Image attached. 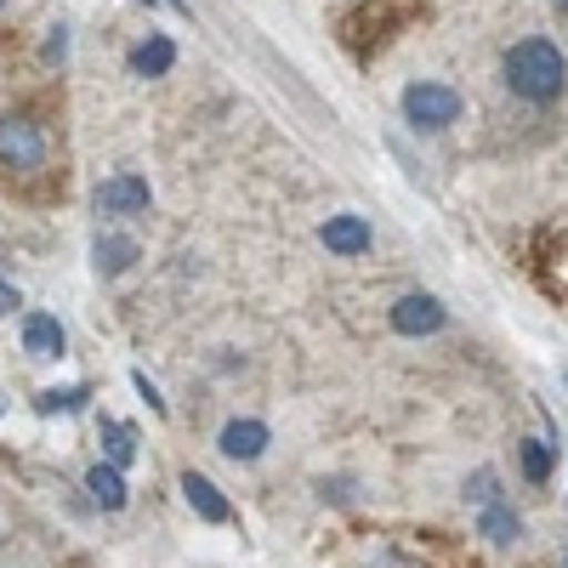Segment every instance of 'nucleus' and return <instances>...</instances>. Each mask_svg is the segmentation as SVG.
<instances>
[{
	"mask_svg": "<svg viewBox=\"0 0 568 568\" xmlns=\"http://www.w3.org/2000/svg\"><path fill=\"white\" fill-rule=\"evenodd\" d=\"M0 182L18 194H52V131L40 114H0Z\"/></svg>",
	"mask_w": 568,
	"mask_h": 568,
	"instance_id": "f257e3e1",
	"label": "nucleus"
},
{
	"mask_svg": "<svg viewBox=\"0 0 568 568\" xmlns=\"http://www.w3.org/2000/svg\"><path fill=\"white\" fill-rule=\"evenodd\" d=\"M500 74H506V91H511V98H524V103L546 109V103L562 98V85H568V58H562V45H557V40L529 34V40L506 45Z\"/></svg>",
	"mask_w": 568,
	"mask_h": 568,
	"instance_id": "f03ea898",
	"label": "nucleus"
},
{
	"mask_svg": "<svg viewBox=\"0 0 568 568\" xmlns=\"http://www.w3.org/2000/svg\"><path fill=\"white\" fill-rule=\"evenodd\" d=\"M336 7V23H342V40L353 58H369L393 40V29L409 18V0H324Z\"/></svg>",
	"mask_w": 568,
	"mask_h": 568,
	"instance_id": "7ed1b4c3",
	"label": "nucleus"
},
{
	"mask_svg": "<svg viewBox=\"0 0 568 568\" xmlns=\"http://www.w3.org/2000/svg\"><path fill=\"white\" fill-rule=\"evenodd\" d=\"M460 91L455 85H444V80H415L409 91H404V120L415 125V131H444V125H455L460 120Z\"/></svg>",
	"mask_w": 568,
	"mask_h": 568,
	"instance_id": "20e7f679",
	"label": "nucleus"
},
{
	"mask_svg": "<svg viewBox=\"0 0 568 568\" xmlns=\"http://www.w3.org/2000/svg\"><path fill=\"white\" fill-rule=\"evenodd\" d=\"M91 205H98V216H142L154 205V187H149V176H136V171H114L98 194H91Z\"/></svg>",
	"mask_w": 568,
	"mask_h": 568,
	"instance_id": "39448f33",
	"label": "nucleus"
},
{
	"mask_svg": "<svg viewBox=\"0 0 568 568\" xmlns=\"http://www.w3.org/2000/svg\"><path fill=\"white\" fill-rule=\"evenodd\" d=\"M318 240H324V251H329V256H364V251L375 245V233H369V222H364V216L342 211V216H329V222L318 227Z\"/></svg>",
	"mask_w": 568,
	"mask_h": 568,
	"instance_id": "423d86ee",
	"label": "nucleus"
},
{
	"mask_svg": "<svg viewBox=\"0 0 568 568\" xmlns=\"http://www.w3.org/2000/svg\"><path fill=\"white\" fill-rule=\"evenodd\" d=\"M444 302L438 296H404L393 302V329L398 336H433V329H444Z\"/></svg>",
	"mask_w": 568,
	"mask_h": 568,
	"instance_id": "0eeeda50",
	"label": "nucleus"
},
{
	"mask_svg": "<svg viewBox=\"0 0 568 568\" xmlns=\"http://www.w3.org/2000/svg\"><path fill=\"white\" fill-rule=\"evenodd\" d=\"M535 267H540V284H546V291L568 302V233H540Z\"/></svg>",
	"mask_w": 568,
	"mask_h": 568,
	"instance_id": "6e6552de",
	"label": "nucleus"
},
{
	"mask_svg": "<svg viewBox=\"0 0 568 568\" xmlns=\"http://www.w3.org/2000/svg\"><path fill=\"white\" fill-rule=\"evenodd\" d=\"M63 347H69V336H63L58 313H29L23 318V353L29 358H63Z\"/></svg>",
	"mask_w": 568,
	"mask_h": 568,
	"instance_id": "1a4fd4ad",
	"label": "nucleus"
},
{
	"mask_svg": "<svg viewBox=\"0 0 568 568\" xmlns=\"http://www.w3.org/2000/svg\"><path fill=\"white\" fill-rule=\"evenodd\" d=\"M136 256H142V245L131 240V233H98V245H91V262H98V273H103V278L131 273V267H136Z\"/></svg>",
	"mask_w": 568,
	"mask_h": 568,
	"instance_id": "9d476101",
	"label": "nucleus"
},
{
	"mask_svg": "<svg viewBox=\"0 0 568 568\" xmlns=\"http://www.w3.org/2000/svg\"><path fill=\"white\" fill-rule=\"evenodd\" d=\"M216 449H222L227 460H256V455L267 449V426H262V420H227L222 438H216Z\"/></svg>",
	"mask_w": 568,
	"mask_h": 568,
	"instance_id": "9b49d317",
	"label": "nucleus"
},
{
	"mask_svg": "<svg viewBox=\"0 0 568 568\" xmlns=\"http://www.w3.org/2000/svg\"><path fill=\"white\" fill-rule=\"evenodd\" d=\"M182 495H187V506H194L205 524H227L233 517V506L222 500V489L205 478V471H182Z\"/></svg>",
	"mask_w": 568,
	"mask_h": 568,
	"instance_id": "f8f14e48",
	"label": "nucleus"
},
{
	"mask_svg": "<svg viewBox=\"0 0 568 568\" xmlns=\"http://www.w3.org/2000/svg\"><path fill=\"white\" fill-rule=\"evenodd\" d=\"M176 69V45L165 40V34H149L131 52V74H142V80H160V74H171Z\"/></svg>",
	"mask_w": 568,
	"mask_h": 568,
	"instance_id": "ddd939ff",
	"label": "nucleus"
},
{
	"mask_svg": "<svg viewBox=\"0 0 568 568\" xmlns=\"http://www.w3.org/2000/svg\"><path fill=\"white\" fill-rule=\"evenodd\" d=\"M85 489H91V500H98L103 511H120V506H125V478H120L114 460L91 466V471H85Z\"/></svg>",
	"mask_w": 568,
	"mask_h": 568,
	"instance_id": "4468645a",
	"label": "nucleus"
},
{
	"mask_svg": "<svg viewBox=\"0 0 568 568\" xmlns=\"http://www.w3.org/2000/svg\"><path fill=\"white\" fill-rule=\"evenodd\" d=\"M98 438H103V455H109L114 466H131V460H136V433H131L125 420L103 415V426H98Z\"/></svg>",
	"mask_w": 568,
	"mask_h": 568,
	"instance_id": "2eb2a0df",
	"label": "nucleus"
},
{
	"mask_svg": "<svg viewBox=\"0 0 568 568\" xmlns=\"http://www.w3.org/2000/svg\"><path fill=\"white\" fill-rule=\"evenodd\" d=\"M478 535H489L495 546H511L517 535H524V517H517L511 506H500V500H489V506H484V524H478Z\"/></svg>",
	"mask_w": 568,
	"mask_h": 568,
	"instance_id": "dca6fc26",
	"label": "nucleus"
},
{
	"mask_svg": "<svg viewBox=\"0 0 568 568\" xmlns=\"http://www.w3.org/2000/svg\"><path fill=\"white\" fill-rule=\"evenodd\" d=\"M85 398H91V387H45L34 398V409L40 415H74V409H85Z\"/></svg>",
	"mask_w": 568,
	"mask_h": 568,
	"instance_id": "f3484780",
	"label": "nucleus"
},
{
	"mask_svg": "<svg viewBox=\"0 0 568 568\" xmlns=\"http://www.w3.org/2000/svg\"><path fill=\"white\" fill-rule=\"evenodd\" d=\"M364 568H426V562H420L415 551H404V546H387V540H382V546H369V551H364Z\"/></svg>",
	"mask_w": 568,
	"mask_h": 568,
	"instance_id": "a211bd4d",
	"label": "nucleus"
},
{
	"mask_svg": "<svg viewBox=\"0 0 568 568\" xmlns=\"http://www.w3.org/2000/svg\"><path fill=\"white\" fill-rule=\"evenodd\" d=\"M524 478L529 484H546L551 478V444H540V438L524 444Z\"/></svg>",
	"mask_w": 568,
	"mask_h": 568,
	"instance_id": "6ab92c4d",
	"label": "nucleus"
},
{
	"mask_svg": "<svg viewBox=\"0 0 568 568\" xmlns=\"http://www.w3.org/2000/svg\"><path fill=\"white\" fill-rule=\"evenodd\" d=\"M466 495L478 500V506H489V500H500V478H495V471H471V484H466Z\"/></svg>",
	"mask_w": 568,
	"mask_h": 568,
	"instance_id": "aec40b11",
	"label": "nucleus"
},
{
	"mask_svg": "<svg viewBox=\"0 0 568 568\" xmlns=\"http://www.w3.org/2000/svg\"><path fill=\"white\" fill-rule=\"evenodd\" d=\"M40 58H45V63H63V58H69V29H63V23H58L52 34H45V45H40Z\"/></svg>",
	"mask_w": 568,
	"mask_h": 568,
	"instance_id": "412c9836",
	"label": "nucleus"
},
{
	"mask_svg": "<svg viewBox=\"0 0 568 568\" xmlns=\"http://www.w3.org/2000/svg\"><path fill=\"white\" fill-rule=\"evenodd\" d=\"M131 387H136L142 398H149V409H154V415H165V398H160V387H154V382H149V375H142V369L131 375Z\"/></svg>",
	"mask_w": 568,
	"mask_h": 568,
	"instance_id": "4be33fe9",
	"label": "nucleus"
},
{
	"mask_svg": "<svg viewBox=\"0 0 568 568\" xmlns=\"http://www.w3.org/2000/svg\"><path fill=\"white\" fill-rule=\"evenodd\" d=\"M12 307H18V291H12L7 278H0V313H12Z\"/></svg>",
	"mask_w": 568,
	"mask_h": 568,
	"instance_id": "5701e85b",
	"label": "nucleus"
},
{
	"mask_svg": "<svg viewBox=\"0 0 568 568\" xmlns=\"http://www.w3.org/2000/svg\"><path fill=\"white\" fill-rule=\"evenodd\" d=\"M557 12H568V0H557Z\"/></svg>",
	"mask_w": 568,
	"mask_h": 568,
	"instance_id": "b1692460",
	"label": "nucleus"
},
{
	"mask_svg": "<svg viewBox=\"0 0 568 568\" xmlns=\"http://www.w3.org/2000/svg\"><path fill=\"white\" fill-rule=\"evenodd\" d=\"M562 568H568V557H562Z\"/></svg>",
	"mask_w": 568,
	"mask_h": 568,
	"instance_id": "393cba45",
	"label": "nucleus"
}]
</instances>
